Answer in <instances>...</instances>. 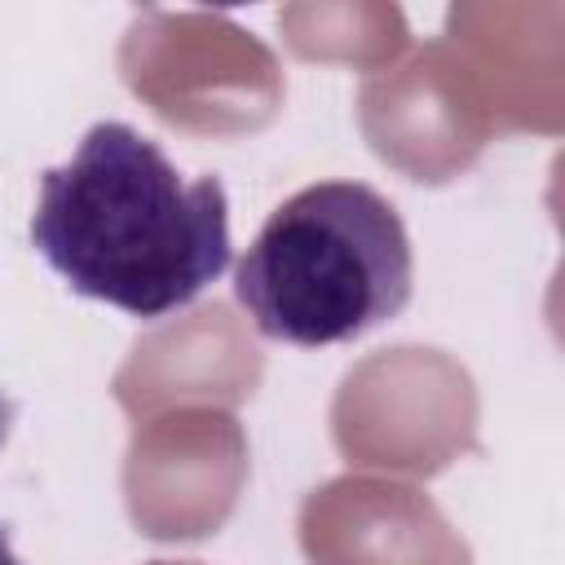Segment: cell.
<instances>
[{
  "mask_svg": "<svg viewBox=\"0 0 565 565\" xmlns=\"http://www.w3.org/2000/svg\"><path fill=\"white\" fill-rule=\"evenodd\" d=\"M0 565H22V561L13 556V547H9V534H4V525H0Z\"/></svg>",
  "mask_w": 565,
  "mask_h": 565,
  "instance_id": "277c9868",
  "label": "cell"
},
{
  "mask_svg": "<svg viewBox=\"0 0 565 565\" xmlns=\"http://www.w3.org/2000/svg\"><path fill=\"white\" fill-rule=\"evenodd\" d=\"M13 415H18V406H13V402H9L4 393H0V446L9 441V428H13Z\"/></svg>",
  "mask_w": 565,
  "mask_h": 565,
  "instance_id": "3957f363",
  "label": "cell"
},
{
  "mask_svg": "<svg viewBox=\"0 0 565 565\" xmlns=\"http://www.w3.org/2000/svg\"><path fill=\"white\" fill-rule=\"evenodd\" d=\"M150 565H194V561H150Z\"/></svg>",
  "mask_w": 565,
  "mask_h": 565,
  "instance_id": "5b68a950",
  "label": "cell"
},
{
  "mask_svg": "<svg viewBox=\"0 0 565 565\" xmlns=\"http://www.w3.org/2000/svg\"><path fill=\"white\" fill-rule=\"evenodd\" d=\"M415 256L397 207L362 181H318L269 212L234 269V300L260 335L318 349L397 318Z\"/></svg>",
  "mask_w": 565,
  "mask_h": 565,
  "instance_id": "7a4b0ae2",
  "label": "cell"
},
{
  "mask_svg": "<svg viewBox=\"0 0 565 565\" xmlns=\"http://www.w3.org/2000/svg\"><path fill=\"white\" fill-rule=\"evenodd\" d=\"M31 247L75 296L132 318H168L230 265L225 185L181 181L159 141L102 119L71 163L40 177Z\"/></svg>",
  "mask_w": 565,
  "mask_h": 565,
  "instance_id": "6da1fadb",
  "label": "cell"
}]
</instances>
